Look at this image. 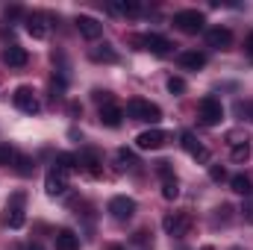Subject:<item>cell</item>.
<instances>
[{
    "label": "cell",
    "mask_w": 253,
    "mask_h": 250,
    "mask_svg": "<svg viewBox=\"0 0 253 250\" xmlns=\"http://www.w3.org/2000/svg\"><path fill=\"white\" fill-rule=\"evenodd\" d=\"M126 115L132 121H141V124H159L162 121V109L150 100H141V97H132L126 103Z\"/></svg>",
    "instance_id": "6da1fadb"
},
{
    "label": "cell",
    "mask_w": 253,
    "mask_h": 250,
    "mask_svg": "<svg viewBox=\"0 0 253 250\" xmlns=\"http://www.w3.org/2000/svg\"><path fill=\"white\" fill-rule=\"evenodd\" d=\"M203 24H206V18H203V12H197V9H183V12L174 15V27H177L180 33H186V36H197V33L203 30Z\"/></svg>",
    "instance_id": "7a4b0ae2"
},
{
    "label": "cell",
    "mask_w": 253,
    "mask_h": 250,
    "mask_svg": "<svg viewBox=\"0 0 253 250\" xmlns=\"http://www.w3.org/2000/svg\"><path fill=\"white\" fill-rule=\"evenodd\" d=\"M162 230H165L171 239H183V236H189L191 215L189 212H168V215L162 218Z\"/></svg>",
    "instance_id": "3957f363"
},
{
    "label": "cell",
    "mask_w": 253,
    "mask_h": 250,
    "mask_svg": "<svg viewBox=\"0 0 253 250\" xmlns=\"http://www.w3.org/2000/svg\"><path fill=\"white\" fill-rule=\"evenodd\" d=\"M227 144H230V159L233 162H248L251 159V138L245 135V132H239V129H233V132H227Z\"/></svg>",
    "instance_id": "277c9868"
},
{
    "label": "cell",
    "mask_w": 253,
    "mask_h": 250,
    "mask_svg": "<svg viewBox=\"0 0 253 250\" xmlns=\"http://www.w3.org/2000/svg\"><path fill=\"white\" fill-rule=\"evenodd\" d=\"M197 112H200V121H203L206 126H218L221 124V118H224V106H221V100L212 97V94H206V97L200 100Z\"/></svg>",
    "instance_id": "5b68a950"
},
{
    "label": "cell",
    "mask_w": 253,
    "mask_h": 250,
    "mask_svg": "<svg viewBox=\"0 0 253 250\" xmlns=\"http://www.w3.org/2000/svg\"><path fill=\"white\" fill-rule=\"evenodd\" d=\"M132 44H138L141 50H150L153 56H168V53H171V47H174L168 39L153 36V33H150V36H135V39H132Z\"/></svg>",
    "instance_id": "8992f818"
},
{
    "label": "cell",
    "mask_w": 253,
    "mask_h": 250,
    "mask_svg": "<svg viewBox=\"0 0 253 250\" xmlns=\"http://www.w3.org/2000/svg\"><path fill=\"white\" fill-rule=\"evenodd\" d=\"M12 100H15V106L21 109V112H27V115H39V97H36V91L30 88V85H18L15 88V94H12Z\"/></svg>",
    "instance_id": "52a82bcc"
},
{
    "label": "cell",
    "mask_w": 253,
    "mask_h": 250,
    "mask_svg": "<svg viewBox=\"0 0 253 250\" xmlns=\"http://www.w3.org/2000/svg\"><path fill=\"white\" fill-rule=\"evenodd\" d=\"M103 159H100V153L97 150H91V147H85V150H80V156H77V168H83L91 180H97L100 174H103Z\"/></svg>",
    "instance_id": "ba28073f"
},
{
    "label": "cell",
    "mask_w": 253,
    "mask_h": 250,
    "mask_svg": "<svg viewBox=\"0 0 253 250\" xmlns=\"http://www.w3.org/2000/svg\"><path fill=\"white\" fill-rule=\"evenodd\" d=\"M109 215L115 218V221H129L132 215H135V200L132 197H124V194H118V197H112L109 200Z\"/></svg>",
    "instance_id": "9c48e42d"
},
{
    "label": "cell",
    "mask_w": 253,
    "mask_h": 250,
    "mask_svg": "<svg viewBox=\"0 0 253 250\" xmlns=\"http://www.w3.org/2000/svg\"><path fill=\"white\" fill-rule=\"evenodd\" d=\"M168 144V132L165 129H144L138 138H135V147L138 150H159Z\"/></svg>",
    "instance_id": "30bf717a"
},
{
    "label": "cell",
    "mask_w": 253,
    "mask_h": 250,
    "mask_svg": "<svg viewBox=\"0 0 253 250\" xmlns=\"http://www.w3.org/2000/svg\"><path fill=\"white\" fill-rule=\"evenodd\" d=\"M44 191H47L50 197L65 194V191H68V174L56 171V168H50V171H47V177H44Z\"/></svg>",
    "instance_id": "8fae6325"
},
{
    "label": "cell",
    "mask_w": 253,
    "mask_h": 250,
    "mask_svg": "<svg viewBox=\"0 0 253 250\" xmlns=\"http://www.w3.org/2000/svg\"><path fill=\"white\" fill-rule=\"evenodd\" d=\"M77 30H80V36L88 39V42H94V39L103 36V24L94 21V18H88V15H77Z\"/></svg>",
    "instance_id": "7c38bea8"
},
{
    "label": "cell",
    "mask_w": 253,
    "mask_h": 250,
    "mask_svg": "<svg viewBox=\"0 0 253 250\" xmlns=\"http://www.w3.org/2000/svg\"><path fill=\"white\" fill-rule=\"evenodd\" d=\"M206 44L215 50H227L233 44V33L227 27H212V30H206Z\"/></svg>",
    "instance_id": "4fadbf2b"
},
{
    "label": "cell",
    "mask_w": 253,
    "mask_h": 250,
    "mask_svg": "<svg viewBox=\"0 0 253 250\" xmlns=\"http://www.w3.org/2000/svg\"><path fill=\"white\" fill-rule=\"evenodd\" d=\"M100 124L109 126V129H118V126L124 124V109L118 106V103H106V106H100Z\"/></svg>",
    "instance_id": "5bb4252c"
},
{
    "label": "cell",
    "mask_w": 253,
    "mask_h": 250,
    "mask_svg": "<svg viewBox=\"0 0 253 250\" xmlns=\"http://www.w3.org/2000/svg\"><path fill=\"white\" fill-rule=\"evenodd\" d=\"M183 150L189 153L191 159H197V162H209V150L194 138V132H183Z\"/></svg>",
    "instance_id": "9a60e30c"
},
{
    "label": "cell",
    "mask_w": 253,
    "mask_h": 250,
    "mask_svg": "<svg viewBox=\"0 0 253 250\" xmlns=\"http://www.w3.org/2000/svg\"><path fill=\"white\" fill-rule=\"evenodd\" d=\"M3 62L9 65V68H24V65L30 62V53H27L21 44H6V50H3Z\"/></svg>",
    "instance_id": "2e32d148"
},
{
    "label": "cell",
    "mask_w": 253,
    "mask_h": 250,
    "mask_svg": "<svg viewBox=\"0 0 253 250\" xmlns=\"http://www.w3.org/2000/svg\"><path fill=\"white\" fill-rule=\"evenodd\" d=\"M53 242H56V250H80V236L74 230H59Z\"/></svg>",
    "instance_id": "e0dca14e"
},
{
    "label": "cell",
    "mask_w": 253,
    "mask_h": 250,
    "mask_svg": "<svg viewBox=\"0 0 253 250\" xmlns=\"http://www.w3.org/2000/svg\"><path fill=\"white\" fill-rule=\"evenodd\" d=\"M203 65H206V53H200V50L180 53V68H186V71H200Z\"/></svg>",
    "instance_id": "ac0fdd59"
},
{
    "label": "cell",
    "mask_w": 253,
    "mask_h": 250,
    "mask_svg": "<svg viewBox=\"0 0 253 250\" xmlns=\"http://www.w3.org/2000/svg\"><path fill=\"white\" fill-rule=\"evenodd\" d=\"M88 56H91V62H118V53L112 44H97L88 50Z\"/></svg>",
    "instance_id": "d6986e66"
},
{
    "label": "cell",
    "mask_w": 253,
    "mask_h": 250,
    "mask_svg": "<svg viewBox=\"0 0 253 250\" xmlns=\"http://www.w3.org/2000/svg\"><path fill=\"white\" fill-rule=\"evenodd\" d=\"M27 33H30L33 39H44V36H47L44 15H27Z\"/></svg>",
    "instance_id": "ffe728a7"
},
{
    "label": "cell",
    "mask_w": 253,
    "mask_h": 250,
    "mask_svg": "<svg viewBox=\"0 0 253 250\" xmlns=\"http://www.w3.org/2000/svg\"><path fill=\"white\" fill-rule=\"evenodd\" d=\"M109 12H115V15H138L141 6L135 0H112L109 3Z\"/></svg>",
    "instance_id": "44dd1931"
},
{
    "label": "cell",
    "mask_w": 253,
    "mask_h": 250,
    "mask_svg": "<svg viewBox=\"0 0 253 250\" xmlns=\"http://www.w3.org/2000/svg\"><path fill=\"white\" fill-rule=\"evenodd\" d=\"M230 186H233V191H236V194H245V197H251V191H253L251 177H245V174H236V177L230 180Z\"/></svg>",
    "instance_id": "7402d4cb"
},
{
    "label": "cell",
    "mask_w": 253,
    "mask_h": 250,
    "mask_svg": "<svg viewBox=\"0 0 253 250\" xmlns=\"http://www.w3.org/2000/svg\"><path fill=\"white\" fill-rule=\"evenodd\" d=\"M15 171H18L21 177H30V174L36 171V162H33L30 156H24V153H15Z\"/></svg>",
    "instance_id": "603a6c76"
},
{
    "label": "cell",
    "mask_w": 253,
    "mask_h": 250,
    "mask_svg": "<svg viewBox=\"0 0 253 250\" xmlns=\"http://www.w3.org/2000/svg\"><path fill=\"white\" fill-rule=\"evenodd\" d=\"M53 168H56V171H62V174H71V171L77 168V159H74L71 153H59V156H56V162H53Z\"/></svg>",
    "instance_id": "cb8c5ba5"
},
{
    "label": "cell",
    "mask_w": 253,
    "mask_h": 250,
    "mask_svg": "<svg viewBox=\"0 0 253 250\" xmlns=\"http://www.w3.org/2000/svg\"><path fill=\"white\" fill-rule=\"evenodd\" d=\"M162 197H165V200H177V197H180V183H177V177L162 180Z\"/></svg>",
    "instance_id": "d4e9b609"
},
{
    "label": "cell",
    "mask_w": 253,
    "mask_h": 250,
    "mask_svg": "<svg viewBox=\"0 0 253 250\" xmlns=\"http://www.w3.org/2000/svg\"><path fill=\"white\" fill-rule=\"evenodd\" d=\"M9 215H6V224L12 227V230H21L24 227V209H6Z\"/></svg>",
    "instance_id": "484cf974"
},
{
    "label": "cell",
    "mask_w": 253,
    "mask_h": 250,
    "mask_svg": "<svg viewBox=\"0 0 253 250\" xmlns=\"http://www.w3.org/2000/svg\"><path fill=\"white\" fill-rule=\"evenodd\" d=\"M236 115H239L242 121H253V103L239 100V103H236Z\"/></svg>",
    "instance_id": "4316f807"
},
{
    "label": "cell",
    "mask_w": 253,
    "mask_h": 250,
    "mask_svg": "<svg viewBox=\"0 0 253 250\" xmlns=\"http://www.w3.org/2000/svg\"><path fill=\"white\" fill-rule=\"evenodd\" d=\"M168 91H171V94H183V91H186V80H183V77H171V80H168Z\"/></svg>",
    "instance_id": "83f0119b"
},
{
    "label": "cell",
    "mask_w": 253,
    "mask_h": 250,
    "mask_svg": "<svg viewBox=\"0 0 253 250\" xmlns=\"http://www.w3.org/2000/svg\"><path fill=\"white\" fill-rule=\"evenodd\" d=\"M24 203H27V194H24V191H15V194L9 197L6 209H24Z\"/></svg>",
    "instance_id": "f1b7e54d"
},
{
    "label": "cell",
    "mask_w": 253,
    "mask_h": 250,
    "mask_svg": "<svg viewBox=\"0 0 253 250\" xmlns=\"http://www.w3.org/2000/svg\"><path fill=\"white\" fill-rule=\"evenodd\" d=\"M156 174H159L162 180H171V177H174V168H171V162H165V159H162V162H156Z\"/></svg>",
    "instance_id": "f546056e"
},
{
    "label": "cell",
    "mask_w": 253,
    "mask_h": 250,
    "mask_svg": "<svg viewBox=\"0 0 253 250\" xmlns=\"http://www.w3.org/2000/svg\"><path fill=\"white\" fill-rule=\"evenodd\" d=\"M15 162V150L9 144H0V165H12Z\"/></svg>",
    "instance_id": "4dcf8cb0"
},
{
    "label": "cell",
    "mask_w": 253,
    "mask_h": 250,
    "mask_svg": "<svg viewBox=\"0 0 253 250\" xmlns=\"http://www.w3.org/2000/svg\"><path fill=\"white\" fill-rule=\"evenodd\" d=\"M209 177H212V180H215V183H221V180H224V177H227V171H224V168H221V165H212V168H209Z\"/></svg>",
    "instance_id": "1f68e13d"
},
{
    "label": "cell",
    "mask_w": 253,
    "mask_h": 250,
    "mask_svg": "<svg viewBox=\"0 0 253 250\" xmlns=\"http://www.w3.org/2000/svg\"><path fill=\"white\" fill-rule=\"evenodd\" d=\"M118 159H121V162H126V165H135V156H132L129 150H124V147L118 150Z\"/></svg>",
    "instance_id": "d6a6232c"
},
{
    "label": "cell",
    "mask_w": 253,
    "mask_h": 250,
    "mask_svg": "<svg viewBox=\"0 0 253 250\" xmlns=\"http://www.w3.org/2000/svg\"><path fill=\"white\" fill-rule=\"evenodd\" d=\"M245 53H248V56L253 59V33L248 36V39H245Z\"/></svg>",
    "instance_id": "836d02e7"
},
{
    "label": "cell",
    "mask_w": 253,
    "mask_h": 250,
    "mask_svg": "<svg viewBox=\"0 0 253 250\" xmlns=\"http://www.w3.org/2000/svg\"><path fill=\"white\" fill-rule=\"evenodd\" d=\"M245 218L253 224V200H251V203H245Z\"/></svg>",
    "instance_id": "e575fe53"
},
{
    "label": "cell",
    "mask_w": 253,
    "mask_h": 250,
    "mask_svg": "<svg viewBox=\"0 0 253 250\" xmlns=\"http://www.w3.org/2000/svg\"><path fill=\"white\" fill-rule=\"evenodd\" d=\"M18 250H42V245H21Z\"/></svg>",
    "instance_id": "d590c367"
},
{
    "label": "cell",
    "mask_w": 253,
    "mask_h": 250,
    "mask_svg": "<svg viewBox=\"0 0 253 250\" xmlns=\"http://www.w3.org/2000/svg\"><path fill=\"white\" fill-rule=\"evenodd\" d=\"M106 250H124V248H118V245H109V248H106Z\"/></svg>",
    "instance_id": "8d00e7d4"
},
{
    "label": "cell",
    "mask_w": 253,
    "mask_h": 250,
    "mask_svg": "<svg viewBox=\"0 0 253 250\" xmlns=\"http://www.w3.org/2000/svg\"><path fill=\"white\" fill-rule=\"evenodd\" d=\"M200 250H215V248H200Z\"/></svg>",
    "instance_id": "74e56055"
},
{
    "label": "cell",
    "mask_w": 253,
    "mask_h": 250,
    "mask_svg": "<svg viewBox=\"0 0 253 250\" xmlns=\"http://www.w3.org/2000/svg\"><path fill=\"white\" fill-rule=\"evenodd\" d=\"M233 250H242V248H233Z\"/></svg>",
    "instance_id": "f35d334b"
}]
</instances>
